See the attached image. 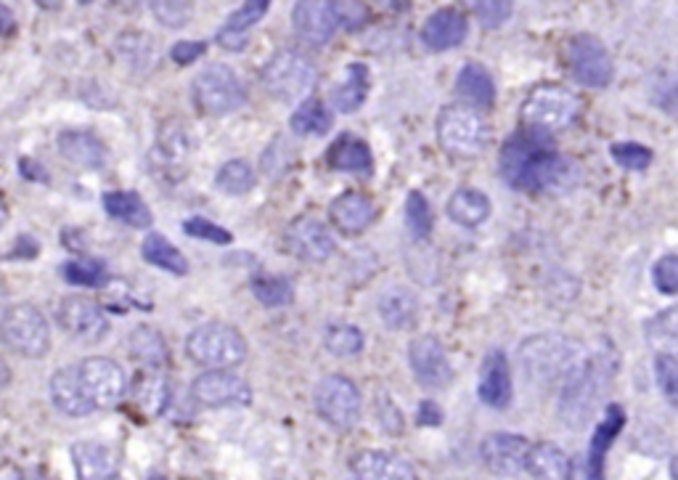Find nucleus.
Wrapping results in <instances>:
<instances>
[{
    "label": "nucleus",
    "mask_w": 678,
    "mask_h": 480,
    "mask_svg": "<svg viewBox=\"0 0 678 480\" xmlns=\"http://www.w3.org/2000/svg\"><path fill=\"white\" fill-rule=\"evenodd\" d=\"M570 56V72L586 88H607L615 75L610 51L602 46V40L594 35H575L567 46Z\"/></svg>",
    "instance_id": "obj_13"
},
{
    "label": "nucleus",
    "mask_w": 678,
    "mask_h": 480,
    "mask_svg": "<svg viewBox=\"0 0 678 480\" xmlns=\"http://www.w3.org/2000/svg\"><path fill=\"white\" fill-rule=\"evenodd\" d=\"M477 393L483 398V404L493 409H506L512 401V374H509V361L501 351H490L485 356Z\"/></svg>",
    "instance_id": "obj_23"
},
{
    "label": "nucleus",
    "mask_w": 678,
    "mask_h": 480,
    "mask_svg": "<svg viewBox=\"0 0 678 480\" xmlns=\"http://www.w3.org/2000/svg\"><path fill=\"white\" fill-rule=\"evenodd\" d=\"M186 353L194 364L218 372L228 366H239L247 359V340L236 327L223 321H210L196 327L186 340Z\"/></svg>",
    "instance_id": "obj_4"
},
{
    "label": "nucleus",
    "mask_w": 678,
    "mask_h": 480,
    "mask_svg": "<svg viewBox=\"0 0 678 480\" xmlns=\"http://www.w3.org/2000/svg\"><path fill=\"white\" fill-rule=\"evenodd\" d=\"M59 152L64 160L85 170L104 168L106 162L104 144L88 130H64V133H59Z\"/></svg>",
    "instance_id": "obj_26"
},
{
    "label": "nucleus",
    "mask_w": 678,
    "mask_h": 480,
    "mask_svg": "<svg viewBox=\"0 0 678 480\" xmlns=\"http://www.w3.org/2000/svg\"><path fill=\"white\" fill-rule=\"evenodd\" d=\"M623 422H626V414L623 409L615 404L607 406V412H604V420L596 425L594 438H591V449L583 459H586V465L596 473L604 475V457H607V451H610L612 441L618 438V433L623 430Z\"/></svg>",
    "instance_id": "obj_35"
},
{
    "label": "nucleus",
    "mask_w": 678,
    "mask_h": 480,
    "mask_svg": "<svg viewBox=\"0 0 678 480\" xmlns=\"http://www.w3.org/2000/svg\"><path fill=\"white\" fill-rule=\"evenodd\" d=\"M61 276H64L69 284H77V287H104V284L109 282L106 266L93 258L67 260V263L61 266Z\"/></svg>",
    "instance_id": "obj_41"
},
{
    "label": "nucleus",
    "mask_w": 678,
    "mask_h": 480,
    "mask_svg": "<svg viewBox=\"0 0 678 480\" xmlns=\"http://www.w3.org/2000/svg\"><path fill=\"white\" fill-rule=\"evenodd\" d=\"M369 69L366 64H350L345 72V80L332 88V104L342 115H353L363 107V101L369 96Z\"/></svg>",
    "instance_id": "obj_31"
},
{
    "label": "nucleus",
    "mask_w": 678,
    "mask_h": 480,
    "mask_svg": "<svg viewBox=\"0 0 678 480\" xmlns=\"http://www.w3.org/2000/svg\"><path fill=\"white\" fill-rule=\"evenodd\" d=\"M8 382H11V369H8L6 359L0 356V388H6Z\"/></svg>",
    "instance_id": "obj_57"
},
{
    "label": "nucleus",
    "mask_w": 678,
    "mask_h": 480,
    "mask_svg": "<svg viewBox=\"0 0 678 480\" xmlns=\"http://www.w3.org/2000/svg\"><path fill=\"white\" fill-rule=\"evenodd\" d=\"M191 99L196 109L210 117H220L234 112L247 101L242 77L226 64H210L204 67L191 83Z\"/></svg>",
    "instance_id": "obj_8"
},
{
    "label": "nucleus",
    "mask_w": 678,
    "mask_h": 480,
    "mask_svg": "<svg viewBox=\"0 0 678 480\" xmlns=\"http://www.w3.org/2000/svg\"><path fill=\"white\" fill-rule=\"evenodd\" d=\"M260 80H263V88L271 93L273 99L294 104V101H302L313 91L318 72L308 56L300 54V51H292V48H284V51L268 59V64L260 72Z\"/></svg>",
    "instance_id": "obj_7"
},
{
    "label": "nucleus",
    "mask_w": 678,
    "mask_h": 480,
    "mask_svg": "<svg viewBox=\"0 0 678 480\" xmlns=\"http://www.w3.org/2000/svg\"><path fill=\"white\" fill-rule=\"evenodd\" d=\"M215 186H218L223 194H231V197L247 194V191L255 186V170H252L249 162L231 160L218 170V176H215Z\"/></svg>",
    "instance_id": "obj_40"
},
{
    "label": "nucleus",
    "mask_w": 678,
    "mask_h": 480,
    "mask_svg": "<svg viewBox=\"0 0 678 480\" xmlns=\"http://www.w3.org/2000/svg\"><path fill=\"white\" fill-rule=\"evenodd\" d=\"M189 149H191L189 136H186V130H183L178 122H165V125L159 128L157 152L167 165H175V162L186 160Z\"/></svg>",
    "instance_id": "obj_43"
},
{
    "label": "nucleus",
    "mask_w": 678,
    "mask_h": 480,
    "mask_svg": "<svg viewBox=\"0 0 678 480\" xmlns=\"http://www.w3.org/2000/svg\"><path fill=\"white\" fill-rule=\"evenodd\" d=\"M104 210L112 215L114 221L128 223L133 229H149L151 221H154L149 205L138 197L136 191H106Z\"/></svg>",
    "instance_id": "obj_33"
},
{
    "label": "nucleus",
    "mask_w": 678,
    "mask_h": 480,
    "mask_svg": "<svg viewBox=\"0 0 678 480\" xmlns=\"http://www.w3.org/2000/svg\"><path fill=\"white\" fill-rule=\"evenodd\" d=\"M141 255H144L146 263L162 268L167 274L173 276L189 274V260L183 258V252L178 250L175 244L167 242L162 234H157V231H149V237L141 244Z\"/></svg>",
    "instance_id": "obj_37"
},
{
    "label": "nucleus",
    "mask_w": 678,
    "mask_h": 480,
    "mask_svg": "<svg viewBox=\"0 0 678 480\" xmlns=\"http://www.w3.org/2000/svg\"><path fill=\"white\" fill-rule=\"evenodd\" d=\"M326 351L339 356V359H350L363 351V332L353 324H332L326 329L324 337Z\"/></svg>",
    "instance_id": "obj_42"
},
{
    "label": "nucleus",
    "mask_w": 678,
    "mask_h": 480,
    "mask_svg": "<svg viewBox=\"0 0 678 480\" xmlns=\"http://www.w3.org/2000/svg\"><path fill=\"white\" fill-rule=\"evenodd\" d=\"M11 32H14V14L0 3V38H6Z\"/></svg>",
    "instance_id": "obj_56"
},
{
    "label": "nucleus",
    "mask_w": 678,
    "mask_h": 480,
    "mask_svg": "<svg viewBox=\"0 0 678 480\" xmlns=\"http://www.w3.org/2000/svg\"><path fill=\"white\" fill-rule=\"evenodd\" d=\"M170 382L159 369H141L133 380V404L146 414V417H159L170 404Z\"/></svg>",
    "instance_id": "obj_27"
},
{
    "label": "nucleus",
    "mask_w": 678,
    "mask_h": 480,
    "mask_svg": "<svg viewBox=\"0 0 678 480\" xmlns=\"http://www.w3.org/2000/svg\"><path fill=\"white\" fill-rule=\"evenodd\" d=\"M379 319L382 324L395 332H403V329H411L416 324V316H419V300L411 290H403V287H392L387 290L377 303Z\"/></svg>",
    "instance_id": "obj_30"
},
{
    "label": "nucleus",
    "mask_w": 678,
    "mask_h": 480,
    "mask_svg": "<svg viewBox=\"0 0 678 480\" xmlns=\"http://www.w3.org/2000/svg\"><path fill=\"white\" fill-rule=\"evenodd\" d=\"M501 176L509 186L533 194L562 191L573 183V168L562 154L554 149L551 136L541 130L522 128L512 138H506L501 149Z\"/></svg>",
    "instance_id": "obj_1"
},
{
    "label": "nucleus",
    "mask_w": 678,
    "mask_h": 480,
    "mask_svg": "<svg viewBox=\"0 0 678 480\" xmlns=\"http://www.w3.org/2000/svg\"><path fill=\"white\" fill-rule=\"evenodd\" d=\"M610 157L618 162L620 168L633 170V173H641V170H647L655 160V154L652 149L644 144H633V141H618V144L610 146Z\"/></svg>",
    "instance_id": "obj_44"
},
{
    "label": "nucleus",
    "mask_w": 678,
    "mask_h": 480,
    "mask_svg": "<svg viewBox=\"0 0 678 480\" xmlns=\"http://www.w3.org/2000/svg\"><path fill=\"white\" fill-rule=\"evenodd\" d=\"M406 226L416 239H427L432 231V210L424 194L411 191L406 199Z\"/></svg>",
    "instance_id": "obj_45"
},
{
    "label": "nucleus",
    "mask_w": 678,
    "mask_h": 480,
    "mask_svg": "<svg viewBox=\"0 0 678 480\" xmlns=\"http://www.w3.org/2000/svg\"><path fill=\"white\" fill-rule=\"evenodd\" d=\"M292 24L297 38L305 46L321 48L332 40L334 30H337V14H334V3H324V0H305L297 3L292 11Z\"/></svg>",
    "instance_id": "obj_17"
},
{
    "label": "nucleus",
    "mask_w": 678,
    "mask_h": 480,
    "mask_svg": "<svg viewBox=\"0 0 678 480\" xmlns=\"http://www.w3.org/2000/svg\"><path fill=\"white\" fill-rule=\"evenodd\" d=\"M525 470H530L535 480H567L570 457L554 443H535L528 451Z\"/></svg>",
    "instance_id": "obj_36"
},
{
    "label": "nucleus",
    "mask_w": 678,
    "mask_h": 480,
    "mask_svg": "<svg viewBox=\"0 0 678 480\" xmlns=\"http://www.w3.org/2000/svg\"><path fill=\"white\" fill-rule=\"evenodd\" d=\"M151 11H154V16H157V22L162 27L178 30V27L189 22L191 14H194V6L183 3V0H159V3H151Z\"/></svg>",
    "instance_id": "obj_46"
},
{
    "label": "nucleus",
    "mask_w": 678,
    "mask_h": 480,
    "mask_svg": "<svg viewBox=\"0 0 678 480\" xmlns=\"http://www.w3.org/2000/svg\"><path fill=\"white\" fill-rule=\"evenodd\" d=\"M655 377L660 390L665 393V398L676 404L678 396V364L673 359V353H660L655 359Z\"/></svg>",
    "instance_id": "obj_47"
},
{
    "label": "nucleus",
    "mask_w": 678,
    "mask_h": 480,
    "mask_svg": "<svg viewBox=\"0 0 678 480\" xmlns=\"http://www.w3.org/2000/svg\"><path fill=\"white\" fill-rule=\"evenodd\" d=\"M268 0H249L244 3L236 14L228 16L226 27L218 32V43L220 48H226V51H244L247 48V32L255 27L265 14H268Z\"/></svg>",
    "instance_id": "obj_29"
},
{
    "label": "nucleus",
    "mask_w": 678,
    "mask_h": 480,
    "mask_svg": "<svg viewBox=\"0 0 678 480\" xmlns=\"http://www.w3.org/2000/svg\"><path fill=\"white\" fill-rule=\"evenodd\" d=\"M329 215L342 234L353 237V234H361L377 221V205H374V199L361 194V191H347L329 205Z\"/></svg>",
    "instance_id": "obj_20"
},
{
    "label": "nucleus",
    "mask_w": 678,
    "mask_h": 480,
    "mask_svg": "<svg viewBox=\"0 0 678 480\" xmlns=\"http://www.w3.org/2000/svg\"><path fill=\"white\" fill-rule=\"evenodd\" d=\"M440 422H443V412H440V406H437L435 401H424V404L419 406V425L437 427Z\"/></svg>",
    "instance_id": "obj_55"
},
{
    "label": "nucleus",
    "mask_w": 678,
    "mask_h": 480,
    "mask_svg": "<svg viewBox=\"0 0 678 480\" xmlns=\"http://www.w3.org/2000/svg\"><path fill=\"white\" fill-rule=\"evenodd\" d=\"M456 93L469 109H488L496 101V85L488 69L477 61H469L467 67H461L456 77Z\"/></svg>",
    "instance_id": "obj_28"
},
{
    "label": "nucleus",
    "mask_w": 678,
    "mask_h": 480,
    "mask_svg": "<svg viewBox=\"0 0 678 480\" xmlns=\"http://www.w3.org/2000/svg\"><path fill=\"white\" fill-rule=\"evenodd\" d=\"M183 231L189 234V237L204 239V242L212 244H231V231H226L218 223H210L207 218H189V221H183Z\"/></svg>",
    "instance_id": "obj_48"
},
{
    "label": "nucleus",
    "mask_w": 678,
    "mask_h": 480,
    "mask_svg": "<svg viewBox=\"0 0 678 480\" xmlns=\"http://www.w3.org/2000/svg\"><path fill=\"white\" fill-rule=\"evenodd\" d=\"M475 16L483 27H501L512 16V3L506 0H488V3H475Z\"/></svg>",
    "instance_id": "obj_49"
},
{
    "label": "nucleus",
    "mask_w": 678,
    "mask_h": 480,
    "mask_svg": "<svg viewBox=\"0 0 678 480\" xmlns=\"http://www.w3.org/2000/svg\"><path fill=\"white\" fill-rule=\"evenodd\" d=\"M72 467L77 480H117L120 475L117 454L96 441H77L72 446Z\"/></svg>",
    "instance_id": "obj_19"
},
{
    "label": "nucleus",
    "mask_w": 678,
    "mask_h": 480,
    "mask_svg": "<svg viewBox=\"0 0 678 480\" xmlns=\"http://www.w3.org/2000/svg\"><path fill=\"white\" fill-rule=\"evenodd\" d=\"M284 247L292 258L305 260V263H324L334 255V239L324 223L302 215L287 226L284 234Z\"/></svg>",
    "instance_id": "obj_16"
},
{
    "label": "nucleus",
    "mask_w": 678,
    "mask_h": 480,
    "mask_svg": "<svg viewBox=\"0 0 678 480\" xmlns=\"http://www.w3.org/2000/svg\"><path fill=\"white\" fill-rule=\"evenodd\" d=\"M437 141L443 146V152L469 160L483 152L488 144V125L477 109L453 104L437 115Z\"/></svg>",
    "instance_id": "obj_9"
},
{
    "label": "nucleus",
    "mask_w": 678,
    "mask_h": 480,
    "mask_svg": "<svg viewBox=\"0 0 678 480\" xmlns=\"http://www.w3.org/2000/svg\"><path fill=\"white\" fill-rule=\"evenodd\" d=\"M350 467L361 480H416L414 467L392 451H361Z\"/></svg>",
    "instance_id": "obj_24"
},
{
    "label": "nucleus",
    "mask_w": 678,
    "mask_h": 480,
    "mask_svg": "<svg viewBox=\"0 0 678 480\" xmlns=\"http://www.w3.org/2000/svg\"><path fill=\"white\" fill-rule=\"evenodd\" d=\"M149 480H167V478H165V475H151Z\"/></svg>",
    "instance_id": "obj_59"
},
{
    "label": "nucleus",
    "mask_w": 678,
    "mask_h": 480,
    "mask_svg": "<svg viewBox=\"0 0 678 480\" xmlns=\"http://www.w3.org/2000/svg\"><path fill=\"white\" fill-rule=\"evenodd\" d=\"M59 324L69 337H75L80 343H98L109 332V319H106L104 308L83 295L61 300Z\"/></svg>",
    "instance_id": "obj_14"
},
{
    "label": "nucleus",
    "mask_w": 678,
    "mask_h": 480,
    "mask_svg": "<svg viewBox=\"0 0 678 480\" xmlns=\"http://www.w3.org/2000/svg\"><path fill=\"white\" fill-rule=\"evenodd\" d=\"M334 14H337V27H347V30H358L366 24L369 8L363 3H334Z\"/></svg>",
    "instance_id": "obj_51"
},
{
    "label": "nucleus",
    "mask_w": 678,
    "mask_h": 480,
    "mask_svg": "<svg viewBox=\"0 0 678 480\" xmlns=\"http://www.w3.org/2000/svg\"><path fill=\"white\" fill-rule=\"evenodd\" d=\"M408 364L414 369V377L424 388L440 390L453 382V366L440 340L432 335L416 337L408 345Z\"/></svg>",
    "instance_id": "obj_15"
},
{
    "label": "nucleus",
    "mask_w": 678,
    "mask_h": 480,
    "mask_svg": "<svg viewBox=\"0 0 678 480\" xmlns=\"http://www.w3.org/2000/svg\"><path fill=\"white\" fill-rule=\"evenodd\" d=\"M445 210H448V218L453 223H459L464 229H477L480 223L488 221L490 199L488 194L477 189H459L453 191Z\"/></svg>",
    "instance_id": "obj_32"
},
{
    "label": "nucleus",
    "mask_w": 678,
    "mask_h": 480,
    "mask_svg": "<svg viewBox=\"0 0 678 480\" xmlns=\"http://www.w3.org/2000/svg\"><path fill=\"white\" fill-rule=\"evenodd\" d=\"M77 377L83 382V390L93 409H112L128 393V377L117 361L106 356H93L77 364Z\"/></svg>",
    "instance_id": "obj_11"
},
{
    "label": "nucleus",
    "mask_w": 678,
    "mask_h": 480,
    "mask_svg": "<svg viewBox=\"0 0 678 480\" xmlns=\"http://www.w3.org/2000/svg\"><path fill=\"white\" fill-rule=\"evenodd\" d=\"M0 343L24 359H43L51 348V327L38 305L16 303L0 316Z\"/></svg>",
    "instance_id": "obj_6"
},
{
    "label": "nucleus",
    "mask_w": 678,
    "mask_h": 480,
    "mask_svg": "<svg viewBox=\"0 0 678 480\" xmlns=\"http://www.w3.org/2000/svg\"><path fill=\"white\" fill-rule=\"evenodd\" d=\"M612 369H618V361L612 364L610 356H586L583 364L562 382V401H559V417L567 427H583L596 409V401L604 396Z\"/></svg>",
    "instance_id": "obj_3"
},
{
    "label": "nucleus",
    "mask_w": 678,
    "mask_h": 480,
    "mask_svg": "<svg viewBox=\"0 0 678 480\" xmlns=\"http://www.w3.org/2000/svg\"><path fill=\"white\" fill-rule=\"evenodd\" d=\"M204 51H207V43H202V40H181V43H175L170 54H173L175 64L186 67V64H191V61L199 59Z\"/></svg>",
    "instance_id": "obj_52"
},
{
    "label": "nucleus",
    "mask_w": 678,
    "mask_h": 480,
    "mask_svg": "<svg viewBox=\"0 0 678 480\" xmlns=\"http://www.w3.org/2000/svg\"><path fill=\"white\" fill-rule=\"evenodd\" d=\"M316 412L334 430H350L361 417V390L345 374H329L316 385L313 393Z\"/></svg>",
    "instance_id": "obj_10"
},
{
    "label": "nucleus",
    "mask_w": 678,
    "mask_h": 480,
    "mask_svg": "<svg viewBox=\"0 0 678 480\" xmlns=\"http://www.w3.org/2000/svg\"><path fill=\"white\" fill-rule=\"evenodd\" d=\"M530 443L522 435L493 433L480 446L485 467L496 475H520L528 462Z\"/></svg>",
    "instance_id": "obj_18"
},
{
    "label": "nucleus",
    "mask_w": 678,
    "mask_h": 480,
    "mask_svg": "<svg viewBox=\"0 0 678 480\" xmlns=\"http://www.w3.org/2000/svg\"><path fill=\"white\" fill-rule=\"evenodd\" d=\"M48 393H51L53 406L67 417H85V414L96 412L85 396L83 382L77 377V366H64L59 372H53L51 382H48Z\"/></svg>",
    "instance_id": "obj_22"
},
{
    "label": "nucleus",
    "mask_w": 678,
    "mask_h": 480,
    "mask_svg": "<svg viewBox=\"0 0 678 480\" xmlns=\"http://www.w3.org/2000/svg\"><path fill=\"white\" fill-rule=\"evenodd\" d=\"M467 32V16L456 11V8H440L424 22L422 43L430 51H451V48L461 46V40L467 38Z\"/></svg>",
    "instance_id": "obj_21"
},
{
    "label": "nucleus",
    "mask_w": 678,
    "mask_h": 480,
    "mask_svg": "<svg viewBox=\"0 0 678 480\" xmlns=\"http://www.w3.org/2000/svg\"><path fill=\"white\" fill-rule=\"evenodd\" d=\"M567 480H604V475L591 470V467L586 465V459L581 457L570 462V475H567Z\"/></svg>",
    "instance_id": "obj_54"
},
{
    "label": "nucleus",
    "mask_w": 678,
    "mask_h": 480,
    "mask_svg": "<svg viewBox=\"0 0 678 480\" xmlns=\"http://www.w3.org/2000/svg\"><path fill=\"white\" fill-rule=\"evenodd\" d=\"M329 168L339 170V173H350V176H371L374 168V157H371L369 144L358 136H339L326 154Z\"/></svg>",
    "instance_id": "obj_25"
},
{
    "label": "nucleus",
    "mask_w": 678,
    "mask_h": 480,
    "mask_svg": "<svg viewBox=\"0 0 678 480\" xmlns=\"http://www.w3.org/2000/svg\"><path fill=\"white\" fill-rule=\"evenodd\" d=\"M334 125L332 109L321 99L302 101L292 115V130L300 136H326Z\"/></svg>",
    "instance_id": "obj_38"
},
{
    "label": "nucleus",
    "mask_w": 678,
    "mask_h": 480,
    "mask_svg": "<svg viewBox=\"0 0 678 480\" xmlns=\"http://www.w3.org/2000/svg\"><path fill=\"white\" fill-rule=\"evenodd\" d=\"M191 396L199 406L207 409H242L252 404V388L239 374L218 369L204 372L191 382Z\"/></svg>",
    "instance_id": "obj_12"
},
{
    "label": "nucleus",
    "mask_w": 678,
    "mask_h": 480,
    "mask_svg": "<svg viewBox=\"0 0 678 480\" xmlns=\"http://www.w3.org/2000/svg\"><path fill=\"white\" fill-rule=\"evenodd\" d=\"M586 359V348L565 335H535L520 345L525 377L541 385L565 382Z\"/></svg>",
    "instance_id": "obj_2"
},
{
    "label": "nucleus",
    "mask_w": 678,
    "mask_h": 480,
    "mask_svg": "<svg viewBox=\"0 0 678 480\" xmlns=\"http://www.w3.org/2000/svg\"><path fill=\"white\" fill-rule=\"evenodd\" d=\"M377 412H379V425L385 427V430H390V433H400L403 430V420H400L398 409L392 406V401L387 396H379V404H377Z\"/></svg>",
    "instance_id": "obj_53"
},
{
    "label": "nucleus",
    "mask_w": 678,
    "mask_h": 480,
    "mask_svg": "<svg viewBox=\"0 0 678 480\" xmlns=\"http://www.w3.org/2000/svg\"><path fill=\"white\" fill-rule=\"evenodd\" d=\"M655 287L663 295H676L678 290V258L676 255H665V258L657 260L655 266Z\"/></svg>",
    "instance_id": "obj_50"
},
{
    "label": "nucleus",
    "mask_w": 678,
    "mask_h": 480,
    "mask_svg": "<svg viewBox=\"0 0 678 480\" xmlns=\"http://www.w3.org/2000/svg\"><path fill=\"white\" fill-rule=\"evenodd\" d=\"M578 115H581V99L570 88L551 83L535 85L520 112L525 128L541 130L546 136L570 128Z\"/></svg>",
    "instance_id": "obj_5"
},
{
    "label": "nucleus",
    "mask_w": 678,
    "mask_h": 480,
    "mask_svg": "<svg viewBox=\"0 0 678 480\" xmlns=\"http://www.w3.org/2000/svg\"><path fill=\"white\" fill-rule=\"evenodd\" d=\"M249 287L255 292V298L268 308H281V305H289L294 300V287L287 276L257 274L252 276Z\"/></svg>",
    "instance_id": "obj_39"
},
{
    "label": "nucleus",
    "mask_w": 678,
    "mask_h": 480,
    "mask_svg": "<svg viewBox=\"0 0 678 480\" xmlns=\"http://www.w3.org/2000/svg\"><path fill=\"white\" fill-rule=\"evenodd\" d=\"M128 351L138 364H144V369H159L162 372L167 361H170V348H167L165 337L151 327H136L130 332Z\"/></svg>",
    "instance_id": "obj_34"
},
{
    "label": "nucleus",
    "mask_w": 678,
    "mask_h": 480,
    "mask_svg": "<svg viewBox=\"0 0 678 480\" xmlns=\"http://www.w3.org/2000/svg\"><path fill=\"white\" fill-rule=\"evenodd\" d=\"M6 218H8V205H6V199H3V194H0V229H3Z\"/></svg>",
    "instance_id": "obj_58"
}]
</instances>
